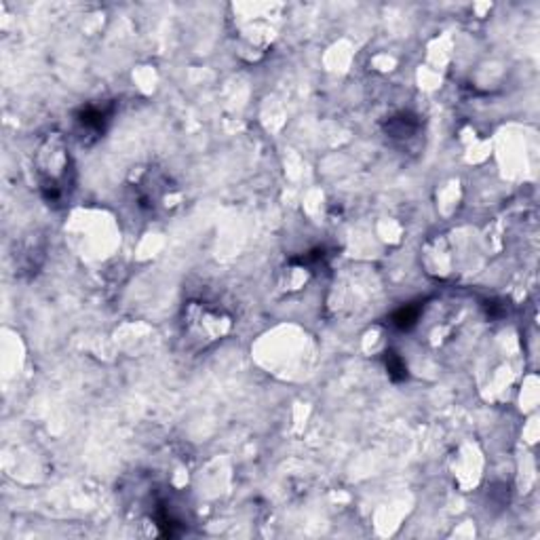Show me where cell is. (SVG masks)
<instances>
[{
    "mask_svg": "<svg viewBox=\"0 0 540 540\" xmlns=\"http://www.w3.org/2000/svg\"><path fill=\"white\" fill-rule=\"evenodd\" d=\"M36 167L45 201L61 203L74 188V165L61 135L51 134L40 143L36 154Z\"/></svg>",
    "mask_w": 540,
    "mask_h": 540,
    "instance_id": "6da1fadb",
    "label": "cell"
},
{
    "mask_svg": "<svg viewBox=\"0 0 540 540\" xmlns=\"http://www.w3.org/2000/svg\"><path fill=\"white\" fill-rule=\"evenodd\" d=\"M112 108H104V106H87L76 115V125L81 129V134L87 137H100L104 134L108 121H110Z\"/></svg>",
    "mask_w": 540,
    "mask_h": 540,
    "instance_id": "7a4b0ae2",
    "label": "cell"
},
{
    "mask_svg": "<svg viewBox=\"0 0 540 540\" xmlns=\"http://www.w3.org/2000/svg\"><path fill=\"white\" fill-rule=\"evenodd\" d=\"M418 131V121L416 117L411 115H399V117H393L387 125V134L391 137H399V139H405V137H411V135Z\"/></svg>",
    "mask_w": 540,
    "mask_h": 540,
    "instance_id": "3957f363",
    "label": "cell"
},
{
    "mask_svg": "<svg viewBox=\"0 0 540 540\" xmlns=\"http://www.w3.org/2000/svg\"><path fill=\"white\" fill-rule=\"evenodd\" d=\"M418 315H420V308L418 306H404L399 308L393 317H391V323L399 329H409L416 321H418Z\"/></svg>",
    "mask_w": 540,
    "mask_h": 540,
    "instance_id": "277c9868",
    "label": "cell"
},
{
    "mask_svg": "<svg viewBox=\"0 0 540 540\" xmlns=\"http://www.w3.org/2000/svg\"><path fill=\"white\" fill-rule=\"evenodd\" d=\"M387 370H389V376L395 382L404 380L405 376H407V368H405V363L401 361V357L397 353H387Z\"/></svg>",
    "mask_w": 540,
    "mask_h": 540,
    "instance_id": "5b68a950",
    "label": "cell"
}]
</instances>
